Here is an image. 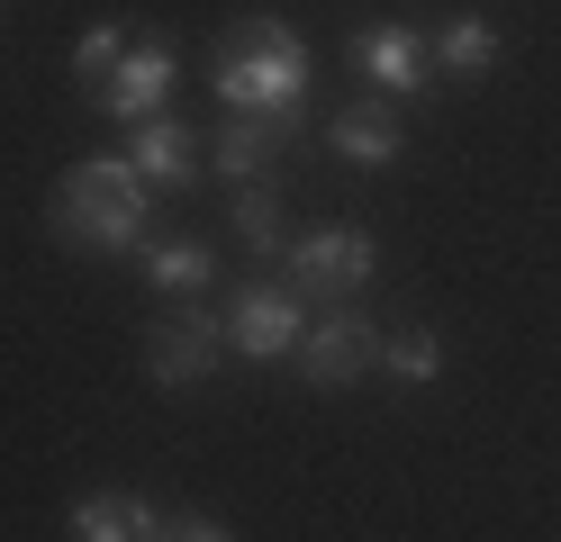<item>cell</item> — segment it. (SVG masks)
I'll list each match as a JSON object with an SVG mask.
<instances>
[{"label": "cell", "instance_id": "cell-1", "mask_svg": "<svg viewBox=\"0 0 561 542\" xmlns=\"http://www.w3.org/2000/svg\"><path fill=\"white\" fill-rule=\"evenodd\" d=\"M146 217H154V181L136 172L127 154H91L55 181L46 199V235L73 244V253H100V263H118V253H146Z\"/></svg>", "mask_w": 561, "mask_h": 542}, {"label": "cell", "instance_id": "cell-2", "mask_svg": "<svg viewBox=\"0 0 561 542\" xmlns=\"http://www.w3.org/2000/svg\"><path fill=\"white\" fill-rule=\"evenodd\" d=\"M208 91L227 100V118H280V127H299V108H308V36L290 19H236L218 36Z\"/></svg>", "mask_w": 561, "mask_h": 542}, {"label": "cell", "instance_id": "cell-3", "mask_svg": "<svg viewBox=\"0 0 561 542\" xmlns=\"http://www.w3.org/2000/svg\"><path fill=\"white\" fill-rule=\"evenodd\" d=\"M371 263H380V244L363 235V227H308V235H290L280 244V289H290V299L308 308V299H327V308H344L354 299V289L371 280Z\"/></svg>", "mask_w": 561, "mask_h": 542}, {"label": "cell", "instance_id": "cell-4", "mask_svg": "<svg viewBox=\"0 0 561 542\" xmlns=\"http://www.w3.org/2000/svg\"><path fill=\"white\" fill-rule=\"evenodd\" d=\"M136 344H146V380L154 389H199L227 361V316L208 308V299H182V308H163Z\"/></svg>", "mask_w": 561, "mask_h": 542}, {"label": "cell", "instance_id": "cell-5", "mask_svg": "<svg viewBox=\"0 0 561 542\" xmlns=\"http://www.w3.org/2000/svg\"><path fill=\"white\" fill-rule=\"evenodd\" d=\"M172 72H182V55H172V36L163 27H136V46L110 64V82H91L82 100L100 108V118H118V127H136V118H163V100H172Z\"/></svg>", "mask_w": 561, "mask_h": 542}, {"label": "cell", "instance_id": "cell-6", "mask_svg": "<svg viewBox=\"0 0 561 542\" xmlns=\"http://www.w3.org/2000/svg\"><path fill=\"white\" fill-rule=\"evenodd\" d=\"M290 361H299V380H308V389H354L363 371H380V325H371L354 299H344V308H327V316L299 335Z\"/></svg>", "mask_w": 561, "mask_h": 542}, {"label": "cell", "instance_id": "cell-7", "mask_svg": "<svg viewBox=\"0 0 561 542\" xmlns=\"http://www.w3.org/2000/svg\"><path fill=\"white\" fill-rule=\"evenodd\" d=\"M354 72L371 91H435L426 27H408V19H354Z\"/></svg>", "mask_w": 561, "mask_h": 542}, {"label": "cell", "instance_id": "cell-8", "mask_svg": "<svg viewBox=\"0 0 561 542\" xmlns=\"http://www.w3.org/2000/svg\"><path fill=\"white\" fill-rule=\"evenodd\" d=\"M299 335H308V308L290 299V289L254 280V289H236V299H227V344H236L244 361H280V353H299Z\"/></svg>", "mask_w": 561, "mask_h": 542}, {"label": "cell", "instance_id": "cell-9", "mask_svg": "<svg viewBox=\"0 0 561 542\" xmlns=\"http://www.w3.org/2000/svg\"><path fill=\"white\" fill-rule=\"evenodd\" d=\"M290 145H299V127H280V118H227L218 136H208V172L218 181H280V163H290Z\"/></svg>", "mask_w": 561, "mask_h": 542}, {"label": "cell", "instance_id": "cell-10", "mask_svg": "<svg viewBox=\"0 0 561 542\" xmlns=\"http://www.w3.org/2000/svg\"><path fill=\"white\" fill-rule=\"evenodd\" d=\"M327 145H335L344 163H363V172H390V163L408 154V127H399L390 91H371V100H344V108H335V127H327Z\"/></svg>", "mask_w": 561, "mask_h": 542}, {"label": "cell", "instance_id": "cell-11", "mask_svg": "<svg viewBox=\"0 0 561 542\" xmlns=\"http://www.w3.org/2000/svg\"><path fill=\"white\" fill-rule=\"evenodd\" d=\"M127 163L146 172L154 191H191L208 154H199V136H191V127L163 108V118H136V127H127Z\"/></svg>", "mask_w": 561, "mask_h": 542}, {"label": "cell", "instance_id": "cell-12", "mask_svg": "<svg viewBox=\"0 0 561 542\" xmlns=\"http://www.w3.org/2000/svg\"><path fill=\"white\" fill-rule=\"evenodd\" d=\"M426 55H435V82H444V72H453V82H480V72H499L507 36H499V19L462 10V19H444V27L426 36Z\"/></svg>", "mask_w": 561, "mask_h": 542}, {"label": "cell", "instance_id": "cell-13", "mask_svg": "<svg viewBox=\"0 0 561 542\" xmlns=\"http://www.w3.org/2000/svg\"><path fill=\"white\" fill-rule=\"evenodd\" d=\"M154 533H163V516L127 488H100V497L73 506V542H154Z\"/></svg>", "mask_w": 561, "mask_h": 542}, {"label": "cell", "instance_id": "cell-14", "mask_svg": "<svg viewBox=\"0 0 561 542\" xmlns=\"http://www.w3.org/2000/svg\"><path fill=\"white\" fill-rule=\"evenodd\" d=\"M136 263H146V280H154V289H172V299H199V289L218 280V253L191 244V235H163V244L136 253Z\"/></svg>", "mask_w": 561, "mask_h": 542}, {"label": "cell", "instance_id": "cell-15", "mask_svg": "<svg viewBox=\"0 0 561 542\" xmlns=\"http://www.w3.org/2000/svg\"><path fill=\"white\" fill-rule=\"evenodd\" d=\"M236 235H244V253H272V263H280V244H290L280 181H244V191H236Z\"/></svg>", "mask_w": 561, "mask_h": 542}, {"label": "cell", "instance_id": "cell-16", "mask_svg": "<svg viewBox=\"0 0 561 542\" xmlns=\"http://www.w3.org/2000/svg\"><path fill=\"white\" fill-rule=\"evenodd\" d=\"M380 371H390L399 389L444 380V335H435V325H399V335H380Z\"/></svg>", "mask_w": 561, "mask_h": 542}, {"label": "cell", "instance_id": "cell-17", "mask_svg": "<svg viewBox=\"0 0 561 542\" xmlns=\"http://www.w3.org/2000/svg\"><path fill=\"white\" fill-rule=\"evenodd\" d=\"M127 46H136V27H127V19H91V27L73 36V55H64V64H73V82L91 91V82H110V64H118Z\"/></svg>", "mask_w": 561, "mask_h": 542}, {"label": "cell", "instance_id": "cell-18", "mask_svg": "<svg viewBox=\"0 0 561 542\" xmlns=\"http://www.w3.org/2000/svg\"><path fill=\"white\" fill-rule=\"evenodd\" d=\"M154 542H236V533H227V524H208V516H163Z\"/></svg>", "mask_w": 561, "mask_h": 542}]
</instances>
